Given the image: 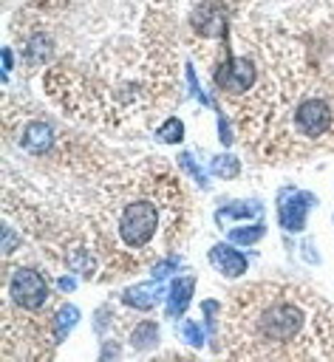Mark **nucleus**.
Returning a JSON list of instances; mask_svg holds the SVG:
<instances>
[{"instance_id": "obj_10", "label": "nucleus", "mask_w": 334, "mask_h": 362, "mask_svg": "<svg viewBox=\"0 0 334 362\" xmlns=\"http://www.w3.org/2000/svg\"><path fill=\"white\" fill-rule=\"evenodd\" d=\"M192 286H195L192 277H184V280H175V283H173V288H170V314H173V317L187 308L190 294H192Z\"/></svg>"}, {"instance_id": "obj_3", "label": "nucleus", "mask_w": 334, "mask_h": 362, "mask_svg": "<svg viewBox=\"0 0 334 362\" xmlns=\"http://www.w3.org/2000/svg\"><path fill=\"white\" fill-rule=\"evenodd\" d=\"M334 127V105L326 96H306L294 107V130L303 139H323Z\"/></svg>"}, {"instance_id": "obj_6", "label": "nucleus", "mask_w": 334, "mask_h": 362, "mask_svg": "<svg viewBox=\"0 0 334 362\" xmlns=\"http://www.w3.org/2000/svg\"><path fill=\"white\" fill-rule=\"evenodd\" d=\"M309 204H311V195H306V192H283V198H280V226L283 229H303Z\"/></svg>"}, {"instance_id": "obj_11", "label": "nucleus", "mask_w": 334, "mask_h": 362, "mask_svg": "<svg viewBox=\"0 0 334 362\" xmlns=\"http://www.w3.org/2000/svg\"><path fill=\"white\" fill-rule=\"evenodd\" d=\"M156 339H159V325L156 322H139L130 334L133 348H150V345H156Z\"/></svg>"}, {"instance_id": "obj_17", "label": "nucleus", "mask_w": 334, "mask_h": 362, "mask_svg": "<svg viewBox=\"0 0 334 362\" xmlns=\"http://www.w3.org/2000/svg\"><path fill=\"white\" fill-rule=\"evenodd\" d=\"M181 331H184V337H187L192 345H201V342H204V334L198 331V325H195V322H184V328H181Z\"/></svg>"}, {"instance_id": "obj_4", "label": "nucleus", "mask_w": 334, "mask_h": 362, "mask_svg": "<svg viewBox=\"0 0 334 362\" xmlns=\"http://www.w3.org/2000/svg\"><path fill=\"white\" fill-rule=\"evenodd\" d=\"M8 294L23 308H40L48 300V280L34 269H17L8 280Z\"/></svg>"}, {"instance_id": "obj_9", "label": "nucleus", "mask_w": 334, "mask_h": 362, "mask_svg": "<svg viewBox=\"0 0 334 362\" xmlns=\"http://www.w3.org/2000/svg\"><path fill=\"white\" fill-rule=\"evenodd\" d=\"M159 294H161V286H156V283H142V286L125 291V303H130V305H136V308H153L156 300H159Z\"/></svg>"}, {"instance_id": "obj_18", "label": "nucleus", "mask_w": 334, "mask_h": 362, "mask_svg": "<svg viewBox=\"0 0 334 362\" xmlns=\"http://www.w3.org/2000/svg\"><path fill=\"white\" fill-rule=\"evenodd\" d=\"M175 266H178V260L173 257V260H167V263L156 266V272H153V274H156V277H164V274H170V269H175Z\"/></svg>"}, {"instance_id": "obj_5", "label": "nucleus", "mask_w": 334, "mask_h": 362, "mask_svg": "<svg viewBox=\"0 0 334 362\" xmlns=\"http://www.w3.org/2000/svg\"><path fill=\"white\" fill-rule=\"evenodd\" d=\"M255 79V68L249 59H226V65L218 71V85L224 88V93H243L249 90Z\"/></svg>"}, {"instance_id": "obj_19", "label": "nucleus", "mask_w": 334, "mask_h": 362, "mask_svg": "<svg viewBox=\"0 0 334 362\" xmlns=\"http://www.w3.org/2000/svg\"><path fill=\"white\" fill-rule=\"evenodd\" d=\"M59 286H62V288H74V280H71V277H62Z\"/></svg>"}, {"instance_id": "obj_14", "label": "nucleus", "mask_w": 334, "mask_h": 362, "mask_svg": "<svg viewBox=\"0 0 334 362\" xmlns=\"http://www.w3.org/2000/svg\"><path fill=\"white\" fill-rule=\"evenodd\" d=\"M212 170L221 175V178H232V175H238V158H232V156H218L215 161H212Z\"/></svg>"}, {"instance_id": "obj_12", "label": "nucleus", "mask_w": 334, "mask_h": 362, "mask_svg": "<svg viewBox=\"0 0 334 362\" xmlns=\"http://www.w3.org/2000/svg\"><path fill=\"white\" fill-rule=\"evenodd\" d=\"M156 139H159V141H164V144H175V141H181V139H184V124H181L178 119H167V122L159 127Z\"/></svg>"}, {"instance_id": "obj_1", "label": "nucleus", "mask_w": 334, "mask_h": 362, "mask_svg": "<svg viewBox=\"0 0 334 362\" xmlns=\"http://www.w3.org/2000/svg\"><path fill=\"white\" fill-rule=\"evenodd\" d=\"M116 229H119L122 243L130 246V249H139V246L150 243V238H153L156 229H159V209H156V204L147 201V198L130 201V204L122 209Z\"/></svg>"}, {"instance_id": "obj_13", "label": "nucleus", "mask_w": 334, "mask_h": 362, "mask_svg": "<svg viewBox=\"0 0 334 362\" xmlns=\"http://www.w3.org/2000/svg\"><path fill=\"white\" fill-rule=\"evenodd\" d=\"M76 320H79V311L74 305H62L59 314H57V339H62L65 331H71L76 325Z\"/></svg>"}, {"instance_id": "obj_7", "label": "nucleus", "mask_w": 334, "mask_h": 362, "mask_svg": "<svg viewBox=\"0 0 334 362\" xmlns=\"http://www.w3.org/2000/svg\"><path fill=\"white\" fill-rule=\"evenodd\" d=\"M209 257H212V263H215V266H218L224 274H229V277H238V274H243V272H246V257H243L241 252L229 249L226 243L212 246Z\"/></svg>"}, {"instance_id": "obj_8", "label": "nucleus", "mask_w": 334, "mask_h": 362, "mask_svg": "<svg viewBox=\"0 0 334 362\" xmlns=\"http://www.w3.org/2000/svg\"><path fill=\"white\" fill-rule=\"evenodd\" d=\"M20 144H23L28 153H45V147L51 144V127H48L45 122H31V124H25Z\"/></svg>"}, {"instance_id": "obj_2", "label": "nucleus", "mask_w": 334, "mask_h": 362, "mask_svg": "<svg viewBox=\"0 0 334 362\" xmlns=\"http://www.w3.org/2000/svg\"><path fill=\"white\" fill-rule=\"evenodd\" d=\"M258 328L263 339H277V342L294 339L297 331L303 328V311L289 300H272L269 305L260 308Z\"/></svg>"}, {"instance_id": "obj_15", "label": "nucleus", "mask_w": 334, "mask_h": 362, "mask_svg": "<svg viewBox=\"0 0 334 362\" xmlns=\"http://www.w3.org/2000/svg\"><path fill=\"white\" fill-rule=\"evenodd\" d=\"M260 235H263V223H255L252 229H232L229 232V240H235V243H252Z\"/></svg>"}, {"instance_id": "obj_16", "label": "nucleus", "mask_w": 334, "mask_h": 362, "mask_svg": "<svg viewBox=\"0 0 334 362\" xmlns=\"http://www.w3.org/2000/svg\"><path fill=\"white\" fill-rule=\"evenodd\" d=\"M178 158H181V167H184V170H187V173H190V175H192L198 184H207V175L198 170V164L192 161V156H187V153H184V156H178Z\"/></svg>"}]
</instances>
